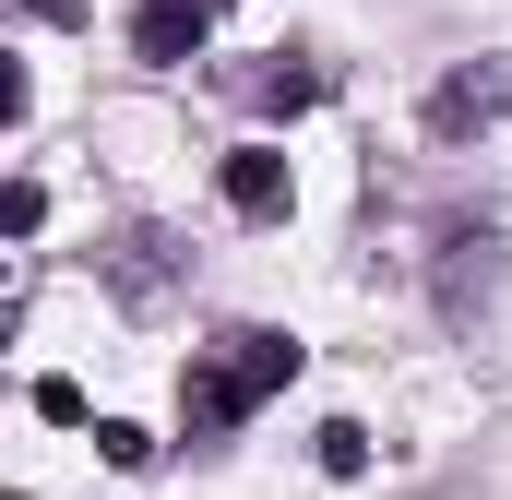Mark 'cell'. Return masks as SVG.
I'll list each match as a JSON object with an SVG mask.
<instances>
[{
    "label": "cell",
    "instance_id": "6da1fadb",
    "mask_svg": "<svg viewBox=\"0 0 512 500\" xmlns=\"http://www.w3.org/2000/svg\"><path fill=\"white\" fill-rule=\"evenodd\" d=\"M298 381V334H274V322H239V334H215L191 370H179V429L191 441H227L239 417H262L274 393Z\"/></svg>",
    "mask_w": 512,
    "mask_h": 500
},
{
    "label": "cell",
    "instance_id": "7c38bea8",
    "mask_svg": "<svg viewBox=\"0 0 512 500\" xmlns=\"http://www.w3.org/2000/svg\"><path fill=\"white\" fill-rule=\"evenodd\" d=\"M215 12H227V0H215Z\"/></svg>",
    "mask_w": 512,
    "mask_h": 500
},
{
    "label": "cell",
    "instance_id": "9c48e42d",
    "mask_svg": "<svg viewBox=\"0 0 512 500\" xmlns=\"http://www.w3.org/2000/svg\"><path fill=\"white\" fill-rule=\"evenodd\" d=\"M96 453H108L120 477H143V465H155V429H131V417H96Z\"/></svg>",
    "mask_w": 512,
    "mask_h": 500
},
{
    "label": "cell",
    "instance_id": "52a82bcc",
    "mask_svg": "<svg viewBox=\"0 0 512 500\" xmlns=\"http://www.w3.org/2000/svg\"><path fill=\"white\" fill-rule=\"evenodd\" d=\"M203 24H215V0H143V12H131V60L191 72V60H203Z\"/></svg>",
    "mask_w": 512,
    "mask_h": 500
},
{
    "label": "cell",
    "instance_id": "8992f818",
    "mask_svg": "<svg viewBox=\"0 0 512 500\" xmlns=\"http://www.w3.org/2000/svg\"><path fill=\"white\" fill-rule=\"evenodd\" d=\"M286 203H298L286 143H239V155H227V215H239V227H286Z\"/></svg>",
    "mask_w": 512,
    "mask_h": 500
},
{
    "label": "cell",
    "instance_id": "3957f363",
    "mask_svg": "<svg viewBox=\"0 0 512 500\" xmlns=\"http://www.w3.org/2000/svg\"><path fill=\"white\" fill-rule=\"evenodd\" d=\"M512 120V48H489V60H453L441 84H429V108H417V131L429 143H477V131Z\"/></svg>",
    "mask_w": 512,
    "mask_h": 500
},
{
    "label": "cell",
    "instance_id": "8fae6325",
    "mask_svg": "<svg viewBox=\"0 0 512 500\" xmlns=\"http://www.w3.org/2000/svg\"><path fill=\"white\" fill-rule=\"evenodd\" d=\"M24 12H36V24H84L96 0H24Z\"/></svg>",
    "mask_w": 512,
    "mask_h": 500
},
{
    "label": "cell",
    "instance_id": "7a4b0ae2",
    "mask_svg": "<svg viewBox=\"0 0 512 500\" xmlns=\"http://www.w3.org/2000/svg\"><path fill=\"white\" fill-rule=\"evenodd\" d=\"M96 286H108L120 310H167V298L191 286V239H179V227H155V215H131V227L96 239Z\"/></svg>",
    "mask_w": 512,
    "mask_h": 500
},
{
    "label": "cell",
    "instance_id": "277c9868",
    "mask_svg": "<svg viewBox=\"0 0 512 500\" xmlns=\"http://www.w3.org/2000/svg\"><path fill=\"white\" fill-rule=\"evenodd\" d=\"M489 286H501V215H453V227H441V262H429L441 322H477Z\"/></svg>",
    "mask_w": 512,
    "mask_h": 500
},
{
    "label": "cell",
    "instance_id": "5b68a950",
    "mask_svg": "<svg viewBox=\"0 0 512 500\" xmlns=\"http://www.w3.org/2000/svg\"><path fill=\"white\" fill-rule=\"evenodd\" d=\"M215 84H227V96H239L251 120H310L334 72H322V60H298V48H262V60H227Z\"/></svg>",
    "mask_w": 512,
    "mask_h": 500
},
{
    "label": "cell",
    "instance_id": "30bf717a",
    "mask_svg": "<svg viewBox=\"0 0 512 500\" xmlns=\"http://www.w3.org/2000/svg\"><path fill=\"white\" fill-rule=\"evenodd\" d=\"M0 227H12V239H36V227H48V191H36V179H12V191H0Z\"/></svg>",
    "mask_w": 512,
    "mask_h": 500
},
{
    "label": "cell",
    "instance_id": "ba28073f",
    "mask_svg": "<svg viewBox=\"0 0 512 500\" xmlns=\"http://www.w3.org/2000/svg\"><path fill=\"white\" fill-rule=\"evenodd\" d=\"M310 453H322V477H370V429H358V417H322Z\"/></svg>",
    "mask_w": 512,
    "mask_h": 500
}]
</instances>
